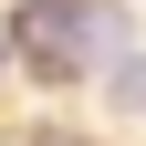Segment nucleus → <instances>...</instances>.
<instances>
[{"label":"nucleus","mask_w":146,"mask_h":146,"mask_svg":"<svg viewBox=\"0 0 146 146\" xmlns=\"http://www.w3.org/2000/svg\"><path fill=\"white\" fill-rule=\"evenodd\" d=\"M42 146H73V136H42Z\"/></svg>","instance_id":"7ed1b4c3"},{"label":"nucleus","mask_w":146,"mask_h":146,"mask_svg":"<svg viewBox=\"0 0 146 146\" xmlns=\"http://www.w3.org/2000/svg\"><path fill=\"white\" fill-rule=\"evenodd\" d=\"M21 52L42 73H104V63H125V42H136V21H125L115 0H21Z\"/></svg>","instance_id":"f257e3e1"},{"label":"nucleus","mask_w":146,"mask_h":146,"mask_svg":"<svg viewBox=\"0 0 146 146\" xmlns=\"http://www.w3.org/2000/svg\"><path fill=\"white\" fill-rule=\"evenodd\" d=\"M104 104H125V115H136V104H146V52H125V63L104 73Z\"/></svg>","instance_id":"f03ea898"}]
</instances>
